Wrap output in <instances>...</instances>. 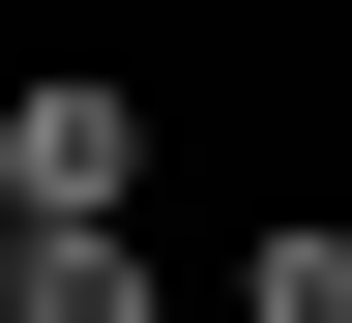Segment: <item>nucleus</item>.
I'll list each match as a JSON object with an SVG mask.
<instances>
[{"label": "nucleus", "mask_w": 352, "mask_h": 323, "mask_svg": "<svg viewBox=\"0 0 352 323\" xmlns=\"http://www.w3.org/2000/svg\"><path fill=\"white\" fill-rule=\"evenodd\" d=\"M0 206H30V236H118V206H147V88L30 59V88H0Z\"/></svg>", "instance_id": "1"}, {"label": "nucleus", "mask_w": 352, "mask_h": 323, "mask_svg": "<svg viewBox=\"0 0 352 323\" xmlns=\"http://www.w3.org/2000/svg\"><path fill=\"white\" fill-rule=\"evenodd\" d=\"M0 323H176V294H147V236H30L0 206Z\"/></svg>", "instance_id": "2"}, {"label": "nucleus", "mask_w": 352, "mask_h": 323, "mask_svg": "<svg viewBox=\"0 0 352 323\" xmlns=\"http://www.w3.org/2000/svg\"><path fill=\"white\" fill-rule=\"evenodd\" d=\"M235 323H352V236H323V206H264V264H235Z\"/></svg>", "instance_id": "3"}]
</instances>
